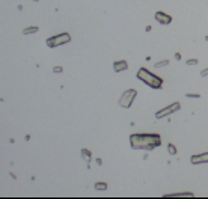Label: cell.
<instances>
[{"label":"cell","mask_w":208,"mask_h":199,"mask_svg":"<svg viewBox=\"0 0 208 199\" xmlns=\"http://www.w3.org/2000/svg\"><path fill=\"white\" fill-rule=\"evenodd\" d=\"M130 145L133 149L152 151L154 148L161 145V137H160V134L154 133H137L130 136Z\"/></svg>","instance_id":"1"},{"label":"cell","mask_w":208,"mask_h":199,"mask_svg":"<svg viewBox=\"0 0 208 199\" xmlns=\"http://www.w3.org/2000/svg\"><path fill=\"white\" fill-rule=\"evenodd\" d=\"M137 78L140 82H143L145 85H148L149 88H152V89H161V86H163L161 78L156 74H152L151 71H148L146 68H140V70L137 71Z\"/></svg>","instance_id":"2"},{"label":"cell","mask_w":208,"mask_h":199,"mask_svg":"<svg viewBox=\"0 0 208 199\" xmlns=\"http://www.w3.org/2000/svg\"><path fill=\"white\" fill-rule=\"evenodd\" d=\"M71 41V35L68 32H63V33H59V35H54L51 36V38L47 39V45L50 47V48H54V47H59V45H63Z\"/></svg>","instance_id":"3"},{"label":"cell","mask_w":208,"mask_h":199,"mask_svg":"<svg viewBox=\"0 0 208 199\" xmlns=\"http://www.w3.org/2000/svg\"><path fill=\"white\" fill-rule=\"evenodd\" d=\"M136 95H137L136 89H128V91H125L124 94H122V97L119 98V106L124 107V109H128L133 104V101H134Z\"/></svg>","instance_id":"4"},{"label":"cell","mask_w":208,"mask_h":199,"mask_svg":"<svg viewBox=\"0 0 208 199\" xmlns=\"http://www.w3.org/2000/svg\"><path fill=\"white\" fill-rule=\"evenodd\" d=\"M179 107H181V104H179L178 101H175V103H172V104H169V106H166L164 109H160V110L156 113V118H157V119L166 118L167 115H172V113H175L177 110H179Z\"/></svg>","instance_id":"5"},{"label":"cell","mask_w":208,"mask_h":199,"mask_svg":"<svg viewBox=\"0 0 208 199\" xmlns=\"http://www.w3.org/2000/svg\"><path fill=\"white\" fill-rule=\"evenodd\" d=\"M154 18H156L157 23L163 24V26H167V24L172 23V17H170L169 14H166V12H161V11H160V12H156Z\"/></svg>","instance_id":"6"},{"label":"cell","mask_w":208,"mask_h":199,"mask_svg":"<svg viewBox=\"0 0 208 199\" xmlns=\"http://www.w3.org/2000/svg\"><path fill=\"white\" fill-rule=\"evenodd\" d=\"M191 163L193 165H202V163H208V153H202L198 155L191 157Z\"/></svg>","instance_id":"7"},{"label":"cell","mask_w":208,"mask_h":199,"mask_svg":"<svg viewBox=\"0 0 208 199\" xmlns=\"http://www.w3.org/2000/svg\"><path fill=\"white\" fill-rule=\"evenodd\" d=\"M127 68H128V64H127V60H118L113 64V70L115 72H121V71H125Z\"/></svg>","instance_id":"8"},{"label":"cell","mask_w":208,"mask_h":199,"mask_svg":"<svg viewBox=\"0 0 208 199\" xmlns=\"http://www.w3.org/2000/svg\"><path fill=\"white\" fill-rule=\"evenodd\" d=\"M82 157H83V160L86 161V163H89V161L92 160V153H90L89 149L83 148V149H82Z\"/></svg>","instance_id":"9"},{"label":"cell","mask_w":208,"mask_h":199,"mask_svg":"<svg viewBox=\"0 0 208 199\" xmlns=\"http://www.w3.org/2000/svg\"><path fill=\"white\" fill-rule=\"evenodd\" d=\"M38 26H30V27H26L24 30H23V33L24 35H32V33H35V32H38Z\"/></svg>","instance_id":"10"},{"label":"cell","mask_w":208,"mask_h":199,"mask_svg":"<svg viewBox=\"0 0 208 199\" xmlns=\"http://www.w3.org/2000/svg\"><path fill=\"white\" fill-rule=\"evenodd\" d=\"M166 196H193V193L191 192H181V193H167Z\"/></svg>","instance_id":"11"},{"label":"cell","mask_w":208,"mask_h":199,"mask_svg":"<svg viewBox=\"0 0 208 199\" xmlns=\"http://www.w3.org/2000/svg\"><path fill=\"white\" fill-rule=\"evenodd\" d=\"M95 188H97V190H106V188H107V184H106V182H95Z\"/></svg>","instance_id":"12"},{"label":"cell","mask_w":208,"mask_h":199,"mask_svg":"<svg viewBox=\"0 0 208 199\" xmlns=\"http://www.w3.org/2000/svg\"><path fill=\"white\" fill-rule=\"evenodd\" d=\"M167 151H169V154H172V155L177 154V148H175V145H172V143L167 145Z\"/></svg>","instance_id":"13"},{"label":"cell","mask_w":208,"mask_h":199,"mask_svg":"<svg viewBox=\"0 0 208 199\" xmlns=\"http://www.w3.org/2000/svg\"><path fill=\"white\" fill-rule=\"evenodd\" d=\"M166 65H169V60H167V59L160 60V62H157V64H156V66H157V68H161V66H166Z\"/></svg>","instance_id":"14"},{"label":"cell","mask_w":208,"mask_h":199,"mask_svg":"<svg viewBox=\"0 0 208 199\" xmlns=\"http://www.w3.org/2000/svg\"><path fill=\"white\" fill-rule=\"evenodd\" d=\"M185 64L187 65H198V59H189Z\"/></svg>","instance_id":"15"},{"label":"cell","mask_w":208,"mask_h":199,"mask_svg":"<svg viewBox=\"0 0 208 199\" xmlns=\"http://www.w3.org/2000/svg\"><path fill=\"white\" fill-rule=\"evenodd\" d=\"M53 72H56V74L62 72V66H54V68H53Z\"/></svg>","instance_id":"16"},{"label":"cell","mask_w":208,"mask_h":199,"mask_svg":"<svg viewBox=\"0 0 208 199\" xmlns=\"http://www.w3.org/2000/svg\"><path fill=\"white\" fill-rule=\"evenodd\" d=\"M199 94H187V98H199Z\"/></svg>","instance_id":"17"},{"label":"cell","mask_w":208,"mask_h":199,"mask_svg":"<svg viewBox=\"0 0 208 199\" xmlns=\"http://www.w3.org/2000/svg\"><path fill=\"white\" fill-rule=\"evenodd\" d=\"M201 76H202V77H207V76H208V68H205V70H202Z\"/></svg>","instance_id":"18"},{"label":"cell","mask_w":208,"mask_h":199,"mask_svg":"<svg viewBox=\"0 0 208 199\" xmlns=\"http://www.w3.org/2000/svg\"><path fill=\"white\" fill-rule=\"evenodd\" d=\"M205 39H207V41H208V35H207V36H205Z\"/></svg>","instance_id":"19"}]
</instances>
